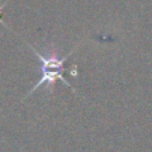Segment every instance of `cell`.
Instances as JSON below:
<instances>
[{"label":"cell","instance_id":"obj_1","mask_svg":"<svg viewBox=\"0 0 152 152\" xmlns=\"http://www.w3.org/2000/svg\"><path fill=\"white\" fill-rule=\"evenodd\" d=\"M7 4H8V0H7V1H4V3H1V4H0V15H1V12H3V8H4Z\"/></svg>","mask_w":152,"mask_h":152}]
</instances>
